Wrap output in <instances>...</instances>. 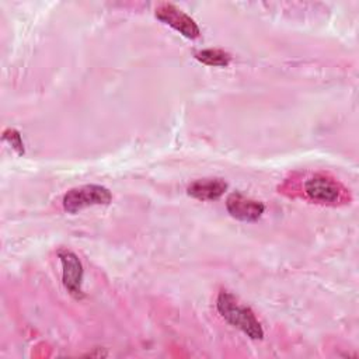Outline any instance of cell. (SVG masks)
<instances>
[{"label": "cell", "mask_w": 359, "mask_h": 359, "mask_svg": "<svg viewBox=\"0 0 359 359\" xmlns=\"http://www.w3.org/2000/svg\"><path fill=\"white\" fill-rule=\"evenodd\" d=\"M195 57H196V60H199L201 63L208 65V66L224 67L231 62L230 53H227L222 49H215V48L202 49V50L195 53Z\"/></svg>", "instance_id": "cell-8"}, {"label": "cell", "mask_w": 359, "mask_h": 359, "mask_svg": "<svg viewBox=\"0 0 359 359\" xmlns=\"http://www.w3.org/2000/svg\"><path fill=\"white\" fill-rule=\"evenodd\" d=\"M304 194L318 203H335L342 199L344 188L324 174H314L304 181Z\"/></svg>", "instance_id": "cell-3"}, {"label": "cell", "mask_w": 359, "mask_h": 359, "mask_svg": "<svg viewBox=\"0 0 359 359\" xmlns=\"http://www.w3.org/2000/svg\"><path fill=\"white\" fill-rule=\"evenodd\" d=\"M3 140L7 142L8 144H11V147L18 153V154H24V144H22V139L21 135L15 130V129H6L3 132Z\"/></svg>", "instance_id": "cell-9"}, {"label": "cell", "mask_w": 359, "mask_h": 359, "mask_svg": "<svg viewBox=\"0 0 359 359\" xmlns=\"http://www.w3.org/2000/svg\"><path fill=\"white\" fill-rule=\"evenodd\" d=\"M227 189V182L222 178H202L191 182L187 188L189 196L199 201H216Z\"/></svg>", "instance_id": "cell-7"}, {"label": "cell", "mask_w": 359, "mask_h": 359, "mask_svg": "<svg viewBox=\"0 0 359 359\" xmlns=\"http://www.w3.org/2000/svg\"><path fill=\"white\" fill-rule=\"evenodd\" d=\"M156 17L161 22L170 25L175 31H178L181 35L189 39H195L199 36L201 29L198 24L182 10L175 7L171 3H163L156 8Z\"/></svg>", "instance_id": "cell-5"}, {"label": "cell", "mask_w": 359, "mask_h": 359, "mask_svg": "<svg viewBox=\"0 0 359 359\" xmlns=\"http://www.w3.org/2000/svg\"><path fill=\"white\" fill-rule=\"evenodd\" d=\"M112 194L102 185L88 184L72 188L63 196V208L69 213H76L84 208L94 205H109Z\"/></svg>", "instance_id": "cell-2"}, {"label": "cell", "mask_w": 359, "mask_h": 359, "mask_svg": "<svg viewBox=\"0 0 359 359\" xmlns=\"http://www.w3.org/2000/svg\"><path fill=\"white\" fill-rule=\"evenodd\" d=\"M217 311L233 327L243 331L251 339H262L264 330L257 320L254 311L248 306H243L227 290H222L217 296Z\"/></svg>", "instance_id": "cell-1"}, {"label": "cell", "mask_w": 359, "mask_h": 359, "mask_svg": "<svg viewBox=\"0 0 359 359\" xmlns=\"http://www.w3.org/2000/svg\"><path fill=\"white\" fill-rule=\"evenodd\" d=\"M57 257L62 262V280L63 286L67 289V292L74 297V299H83L84 293L81 290V283H83V265L79 257L67 248H60L57 251Z\"/></svg>", "instance_id": "cell-4"}, {"label": "cell", "mask_w": 359, "mask_h": 359, "mask_svg": "<svg viewBox=\"0 0 359 359\" xmlns=\"http://www.w3.org/2000/svg\"><path fill=\"white\" fill-rule=\"evenodd\" d=\"M226 209L231 217L241 222H255L264 213V203L244 196L240 192H233L226 199Z\"/></svg>", "instance_id": "cell-6"}]
</instances>
